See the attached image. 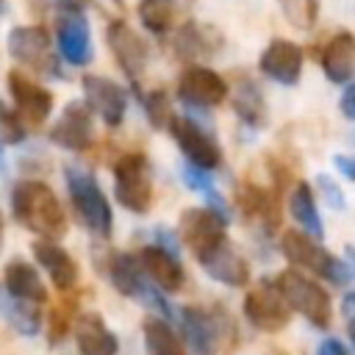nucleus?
Wrapping results in <instances>:
<instances>
[{
  "instance_id": "1",
  "label": "nucleus",
  "mask_w": 355,
  "mask_h": 355,
  "mask_svg": "<svg viewBox=\"0 0 355 355\" xmlns=\"http://www.w3.org/2000/svg\"><path fill=\"white\" fill-rule=\"evenodd\" d=\"M11 211L22 227H28L50 241H55L67 233V214H64L55 191L42 180H19L11 191Z\"/></svg>"
},
{
  "instance_id": "2",
  "label": "nucleus",
  "mask_w": 355,
  "mask_h": 355,
  "mask_svg": "<svg viewBox=\"0 0 355 355\" xmlns=\"http://www.w3.org/2000/svg\"><path fill=\"white\" fill-rule=\"evenodd\" d=\"M64 178H67V191H69L72 208L80 216V222L94 236L108 239L111 236V227H114V214H111V205H108L103 189L97 186L94 175L86 172V169H80V166H75V164H67Z\"/></svg>"
},
{
  "instance_id": "3",
  "label": "nucleus",
  "mask_w": 355,
  "mask_h": 355,
  "mask_svg": "<svg viewBox=\"0 0 355 355\" xmlns=\"http://www.w3.org/2000/svg\"><path fill=\"white\" fill-rule=\"evenodd\" d=\"M280 252L291 266L308 269L316 277H324L336 286H344L349 280V266L302 230H286L280 239Z\"/></svg>"
},
{
  "instance_id": "4",
  "label": "nucleus",
  "mask_w": 355,
  "mask_h": 355,
  "mask_svg": "<svg viewBox=\"0 0 355 355\" xmlns=\"http://www.w3.org/2000/svg\"><path fill=\"white\" fill-rule=\"evenodd\" d=\"M275 286L286 305L305 316L313 327H327L333 319V302L330 294L311 277H305L300 269H286L275 277Z\"/></svg>"
},
{
  "instance_id": "5",
  "label": "nucleus",
  "mask_w": 355,
  "mask_h": 355,
  "mask_svg": "<svg viewBox=\"0 0 355 355\" xmlns=\"http://www.w3.org/2000/svg\"><path fill=\"white\" fill-rule=\"evenodd\" d=\"M108 277H111V283L119 294L158 311L166 319L172 316V308L164 300V291L150 283V277L144 275V269H141V263L133 252H114L111 261H108Z\"/></svg>"
},
{
  "instance_id": "6",
  "label": "nucleus",
  "mask_w": 355,
  "mask_h": 355,
  "mask_svg": "<svg viewBox=\"0 0 355 355\" xmlns=\"http://www.w3.org/2000/svg\"><path fill=\"white\" fill-rule=\"evenodd\" d=\"M114 194L130 214H147L153 205V180L144 153H125L114 164Z\"/></svg>"
},
{
  "instance_id": "7",
  "label": "nucleus",
  "mask_w": 355,
  "mask_h": 355,
  "mask_svg": "<svg viewBox=\"0 0 355 355\" xmlns=\"http://www.w3.org/2000/svg\"><path fill=\"white\" fill-rule=\"evenodd\" d=\"M8 53L19 64H25V67H31V69H36L47 78H61L58 58H55V50H53V39L42 25H17V28H11L8 31Z\"/></svg>"
},
{
  "instance_id": "8",
  "label": "nucleus",
  "mask_w": 355,
  "mask_h": 355,
  "mask_svg": "<svg viewBox=\"0 0 355 355\" xmlns=\"http://www.w3.org/2000/svg\"><path fill=\"white\" fill-rule=\"evenodd\" d=\"M244 316L261 333H280L291 319V308L280 297L275 280H261L244 297Z\"/></svg>"
},
{
  "instance_id": "9",
  "label": "nucleus",
  "mask_w": 355,
  "mask_h": 355,
  "mask_svg": "<svg viewBox=\"0 0 355 355\" xmlns=\"http://www.w3.org/2000/svg\"><path fill=\"white\" fill-rule=\"evenodd\" d=\"M169 133L175 136L180 153L186 155V161L191 166L211 172V169H216L222 164V147L194 119H189V116H172L169 119Z\"/></svg>"
},
{
  "instance_id": "10",
  "label": "nucleus",
  "mask_w": 355,
  "mask_h": 355,
  "mask_svg": "<svg viewBox=\"0 0 355 355\" xmlns=\"http://www.w3.org/2000/svg\"><path fill=\"white\" fill-rule=\"evenodd\" d=\"M225 219L211 208H186L180 214V239L194 252V258H202L222 241H227Z\"/></svg>"
},
{
  "instance_id": "11",
  "label": "nucleus",
  "mask_w": 355,
  "mask_h": 355,
  "mask_svg": "<svg viewBox=\"0 0 355 355\" xmlns=\"http://www.w3.org/2000/svg\"><path fill=\"white\" fill-rule=\"evenodd\" d=\"M178 97L191 108H214L227 97V83L208 67H186L178 78Z\"/></svg>"
},
{
  "instance_id": "12",
  "label": "nucleus",
  "mask_w": 355,
  "mask_h": 355,
  "mask_svg": "<svg viewBox=\"0 0 355 355\" xmlns=\"http://www.w3.org/2000/svg\"><path fill=\"white\" fill-rule=\"evenodd\" d=\"M83 103L89 111H94L108 128L122 125L125 119V92L116 80L105 75H83Z\"/></svg>"
},
{
  "instance_id": "13",
  "label": "nucleus",
  "mask_w": 355,
  "mask_h": 355,
  "mask_svg": "<svg viewBox=\"0 0 355 355\" xmlns=\"http://www.w3.org/2000/svg\"><path fill=\"white\" fill-rule=\"evenodd\" d=\"M92 139H94V122L86 103H78V100L67 103V108L50 128V141L69 153H83L92 144Z\"/></svg>"
},
{
  "instance_id": "14",
  "label": "nucleus",
  "mask_w": 355,
  "mask_h": 355,
  "mask_svg": "<svg viewBox=\"0 0 355 355\" xmlns=\"http://www.w3.org/2000/svg\"><path fill=\"white\" fill-rule=\"evenodd\" d=\"M55 44L64 61L72 67H83L92 61V33L83 11H61L55 25Z\"/></svg>"
},
{
  "instance_id": "15",
  "label": "nucleus",
  "mask_w": 355,
  "mask_h": 355,
  "mask_svg": "<svg viewBox=\"0 0 355 355\" xmlns=\"http://www.w3.org/2000/svg\"><path fill=\"white\" fill-rule=\"evenodd\" d=\"M8 94L17 105V114L25 116L31 125H42L53 111V94L19 69L8 72Z\"/></svg>"
},
{
  "instance_id": "16",
  "label": "nucleus",
  "mask_w": 355,
  "mask_h": 355,
  "mask_svg": "<svg viewBox=\"0 0 355 355\" xmlns=\"http://www.w3.org/2000/svg\"><path fill=\"white\" fill-rule=\"evenodd\" d=\"M139 263L144 269V275L150 277L153 286H158L164 294H175L183 288L186 272L175 255L172 247H158V244H147L139 250Z\"/></svg>"
},
{
  "instance_id": "17",
  "label": "nucleus",
  "mask_w": 355,
  "mask_h": 355,
  "mask_svg": "<svg viewBox=\"0 0 355 355\" xmlns=\"http://www.w3.org/2000/svg\"><path fill=\"white\" fill-rule=\"evenodd\" d=\"M105 39H108V47L116 58V64L122 67V72L136 80L139 72H144L147 67V42L122 19H114L105 31Z\"/></svg>"
},
{
  "instance_id": "18",
  "label": "nucleus",
  "mask_w": 355,
  "mask_h": 355,
  "mask_svg": "<svg viewBox=\"0 0 355 355\" xmlns=\"http://www.w3.org/2000/svg\"><path fill=\"white\" fill-rule=\"evenodd\" d=\"M258 67L275 83L294 86L300 80V75H302V50L291 39H272L266 44V50L261 53Z\"/></svg>"
},
{
  "instance_id": "19",
  "label": "nucleus",
  "mask_w": 355,
  "mask_h": 355,
  "mask_svg": "<svg viewBox=\"0 0 355 355\" xmlns=\"http://www.w3.org/2000/svg\"><path fill=\"white\" fill-rule=\"evenodd\" d=\"M197 263L202 266V272L208 277H214L222 286L241 288V286L250 283V263L239 255V250L230 241H222L219 247H214L211 252H205L202 258H197Z\"/></svg>"
},
{
  "instance_id": "20",
  "label": "nucleus",
  "mask_w": 355,
  "mask_h": 355,
  "mask_svg": "<svg viewBox=\"0 0 355 355\" xmlns=\"http://www.w3.org/2000/svg\"><path fill=\"white\" fill-rule=\"evenodd\" d=\"M180 330H183V341L189 344L191 355H216V349H219V324L205 308L186 305L180 311Z\"/></svg>"
},
{
  "instance_id": "21",
  "label": "nucleus",
  "mask_w": 355,
  "mask_h": 355,
  "mask_svg": "<svg viewBox=\"0 0 355 355\" xmlns=\"http://www.w3.org/2000/svg\"><path fill=\"white\" fill-rule=\"evenodd\" d=\"M72 333H75V344H78L80 355H116V349H119L116 336L108 330L103 316L94 311L78 313Z\"/></svg>"
},
{
  "instance_id": "22",
  "label": "nucleus",
  "mask_w": 355,
  "mask_h": 355,
  "mask_svg": "<svg viewBox=\"0 0 355 355\" xmlns=\"http://www.w3.org/2000/svg\"><path fill=\"white\" fill-rule=\"evenodd\" d=\"M33 258L50 275V280L58 291H69L78 283V263L61 244H55L50 239H39V241H33Z\"/></svg>"
},
{
  "instance_id": "23",
  "label": "nucleus",
  "mask_w": 355,
  "mask_h": 355,
  "mask_svg": "<svg viewBox=\"0 0 355 355\" xmlns=\"http://www.w3.org/2000/svg\"><path fill=\"white\" fill-rule=\"evenodd\" d=\"M322 69L327 80L347 83L355 75V36L349 31L336 33L322 50Z\"/></svg>"
},
{
  "instance_id": "24",
  "label": "nucleus",
  "mask_w": 355,
  "mask_h": 355,
  "mask_svg": "<svg viewBox=\"0 0 355 355\" xmlns=\"http://www.w3.org/2000/svg\"><path fill=\"white\" fill-rule=\"evenodd\" d=\"M3 288L19 300H31L36 305L47 302V286L42 283L39 272L28 263V261H8L6 269H3Z\"/></svg>"
},
{
  "instance_id": "25",
  "label": "nucleus",
  "mask_w": 355,
  "mask_h": 355,
  "mask_svg": "<svg viewBox=\"0 0 355 355\" xmlns=\"http://www.w3.org/2000/svg\"><path fill=\"white\" fill-rule=\"evenodd\" d=\"M0 316L19 336H36L42 330V311L31 300H19L0 286Z\"/></svg>"
},
{
  "instance_id": "26",
  "label": "nucleus",
  "mask_w": 355,
  "mask_h": 355,
  "mask_svg": "<svg viewBox=\"0 0 355 355\" xmlns=\"http://www.w3.org/2000/svg\"><path fill=\"white\" fill-rule=\"evenodd\" d=\"M288 211H291V219L300 225L302 233H308L316 241L324 239V225H322V216H319V208H316V197H313L308 183H297L291 189Z\"/></svg>"
},
{
  "instance_id": "27",
  "label": "nucleus",
  "mask_w": 355,
  "mask_h": 355,
  "mask_svg": "<svg viewBox=\"0 0 355 355\" xmlns=\"http://www.w3.org/2000/svg\"><path fill=\"white\" fill-rule=\"evenodd\" d=\"M233 108L236 114L252 125V128H261L266 122V103H263V94L258 89V83L241 78L236 86H233Z\"/></svg>"
},
{
  "instance_id": "28",
  "label": "nucleus",
  "mask_w": 355,
  "mask_h": 355,
  "mask_svg": "<svg viewBox=\"0 0 355 355\" xmlns=\"http://www.w3.org/2000/svg\"><path fill=\"white\" fill-rule=\"evenodd\" d=\"M141 333H144V344H147V352L150 355H186L183 341L166 324V319H158V316L144 319Z\"/></svg>"
},
{
  "instance_id": "29",
  "label": "nucleus",
  "mask_w": 355,
  "mask_h": 355,
  "mask_svg": "<svg viewBox=\"0 0 355 355\" xmlns=\"http://www.w3.org/2000/svg\"><path fill=\"white\" fill-rule=\"evenodd\" d=\"M239 205L247 214V219H258L266 227H272L277 222V200L275 191L258 189V186H244L239 194Z\"/></svg>"
},
{
  "instance_id": "30",
  "label": "nucleus",
  "mask_w": 355,
  "mask_h": 355,
  "mask_svg": "<svg viewBox=\"0 0 355 355\" xmlns=\"http://www.w3.org/2000/svg\"><path fill=\"white\" fill-rule=\"evenodd\" d=\"M183 183H186L189 189H194V191L205 194V197H208V208H211V211H216L225 222L230 219L227 202H225V197L216 191V186H214V180H211V175H208L205 169H197V166L186 164V166H183Z\"/></svg>"
},
{
  "instance_id": "31",
  "label": "nucleus",
  "mask_w": 355,
  "mask_h": 355,
  "mask_svg": "<svg viewBox=\"0 0 355 355\" xmlns=\"http://www.w3.org/2000/svg\"><path fill=\"white\" fill-rule=\"evenodd\" d=\"M175 6L172 0H139V19L153 33H166L172 28Z\"/></svg>"
},
{
  "instance_id": "32",
  "label": "nucleus",
  "mask_w": 355,
  "mask_h": 355,
  "mask_svg": "<svg viewBox=\"0 0 355 355\" xmlns=\"http://www.w3.org/2000/svg\"><path fill=\"white\" fill-rule=\"evenodd\" d=\"M277 6L283 11V17L300 31L313 28V22L319 17V0H277Z\"/></svg>"
},
{
  "instance_id": "33",
  "label": "nucleus",
  "mask_w": 355,
  "mask_h": 355,
  "mask_svg": "<svg viewBox=\"0 0 355 355\" xmlns=\"http://www.w3.org/2000/svg\"><path fill=\"white\" fill-rule=\"evenodd\" d=\"M75 316H78V311H75V300L72 297H67L64 302H58L50 311V330H47L50 344H58L67 336V330L75 324Z\"/></svg>"
},
{
  "instance_id": "34",
  "label": "nucleus",
  "mask_w": 355,
  "mask_h": 355,
  "mask_svg": "<svg viewBox=\"0 0 355 355\" xmlns=\"http://www.w3.org/2000/svg\"><path fill=\"white\" fill-rule=\"evenodd\" d=\"M141 105H144V111H147V116H150V122H153L155 128L169 125V119H172V114H169V100H166V94H164L161 89L141 94Z\"/></svg>"
},
{
  "instance_id": "35",
  "label": "nucleus",
  "mask_w": 355,
  "mask_h": 355,
  "mask_svg": "<svg viewBox=\"0 0 355 355\" xmlns=\"http://www.w3.org/2000/svg\"><path fill=\"white\" fill-rule=\"evenodd\" d=\"M202 44H208V31L197 28V25H186L178 33V53L183 55H197V53H208Z\"/></svg>"
},
{
  "instance_id": "36",
  "label": "nucleus",
  "mask_w": 355,
  "mask_h": 355,
  "mask_svg": "<svg viewBox=\"0 0 355 355\" xmlns=\"http://www.w3.org/2000/svg\"><path fill=\"white\" fill-rule=\"evenodd\" d=\"M0 133H3V139L11 141V144H17V141L25 139V130H22L17 114H11V111H6V108H0Z\"/></svg>"
},
{
  "instance_id": "37",
  "label": "nucleus",
  "mask_w": 355,
  "mask_h": 355,
  "mask_svg": "<svg viewBox=\"0 0 355 355\" xmlns=\"http://www.w3.org/2000/svg\"><path fill=\"white\" fill-rule=\"evenodd\" d=\"M319 189H322V200H327L333 208H344V194L327 175H319Z\"/></svg>"
},
{
  "instance_id": "38",
  "label": "nucleus",
  "mask_w": 355,
  "mask_h": 355,
  "mask_svg": "<svg viewBox=\"0 0 355 355\" xmlns=\"http://www.w3.org/2000/svg\"><path fill=\"white\" fill-rule=\"evenodd\" d=\"M341 313H344V322H347V336L349 341L355 344V291H347L344 300H341Z\"/></svg>"
},
{
  "instance_id": "39",
  "label": "nucleus",
  "mask_w": 355,
  "mask_h": 355,
  "mask_svg": "<svg viewBox=\"0 0 355 355\" xmlns=\"http://www.w3.org/2000/svg\"><path fill=\"white\" fill-rule=\"evenodd\" d=\"M338 108H341V114H344L347 119H355V83H349V86L344 89V94H341V100H338Z\"/></svg>"
},
{
  "instance_id": "40",
  "label": "nucleus",
  "mask_w": 355,
  "mask_h": 355,
  "mask_svg": "<svg viewBox=\"0 0 355 355\" xmlns=\"http://www.w3.org/2000/svg\"><path fill=\"white\" fill-rule=\"evenodd\" d=\"M316 355H349V352L338 338H324L316 344Z\"/></svg>"
},
{
  "instance_id": "41",
  "label": "nucleus",
  "mask_w": 355,
  "mask_h": 355,
  "mask_svg": "<svg viewBox=\"0 0 355 355\" xmlns=\"http://www.w3.org/2000/svg\"><path fill=\"white\" fill-rule=\"evenodd\" d=\"M333 164H336V169H338L344 178H349V180L355 183V158H352V155H336Z\"/></svg>"
},
{
  "instance_id": "42",
  "label": "nucleus",
  "mask_w": 355,
  "mask_h": 355,
  "mask_svg": "<svg viewBox=\"0 0 355 355\" xmlns=\"http://www.w3.org/2000/svg\"><path fill=\"white\" fill-rule=\"evenodd\" d=\"M61 11H83L89 6V0H58Z\"/></svg>"
},
{
  "instance_id": "43",
  "label": "nucleus",
  "mask_w": 355,
  "mask_h": 355,
  "mask_svg": "<svg viewBox=\"0 0 355 355\" xmlns=\"http://www.w3.org/2000/svg\"><path fill=\"white\" fill-rule=\"evenodd\" d=\"M3 241H6V225H3V214H0V252H3Z\"/></svg>"
},
{
  "instance_id": "44",
  "label": "nucleus",
  "mask_w": 355,
  "mask_h": 355,
  "mask_svg": "<svg viewBox=\"0 0 355 355\" xmlns=\"http://www.w3.org/2000/svg\"><path fill=\"white\" fill-rule=\"evenodd\" d=\"M3 169H6V164H3V155H0V175H3Z\"/></svg>"
}]
</instances>
